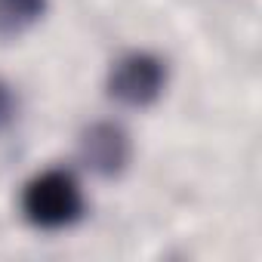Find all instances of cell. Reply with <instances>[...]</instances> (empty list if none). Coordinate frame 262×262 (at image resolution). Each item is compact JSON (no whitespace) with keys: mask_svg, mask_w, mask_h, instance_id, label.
<instances>
[{"mask_svg":"<svg viewBox=\"0 0 262 262\" xmlns=\"http://www.w3.org/2000/svg\"><path fill=\"white\" fill-rule=\"evenodd\" d=\"M22 213L37 228H65L80 219L83 194L68 170H47L22 191Z\"/></svg>","mask_w":262,"mask_h":262,"instance_id":"6da1fadb","label":"cell"},{"mask_svg":"<svg viewBox=\"0 0 262 262\" xmlns=\"http://www.w3.org/2000/svg\"><path fill=\"white\" fill-rule=\"evenodd\" d=\"M167 83L164 62L148 56V53H129L114 62L111 77H108V93L129 108H145L151 105Z\"/></svg>","mask_w":262,"mask_h":262,"instance_id":"7a4b0ae2","label":"cell"},{"mask_svg":"<svg viewBox=\"0 0 262 262\" xmlns=\"http://www.w3.org/2000/svg\"><path fill=\"white\" fill-rule=\"evenodd\" d=\"M83 164L99 176H117L129 161V139L114 123H93L80 139Z\"/></svg>","mask_w":262,"mask_h":262,"instance_id":"3957f363","label":"cell"},{"mask_svg":"<svg viewBox=\"0 0 262 262\" xmlns=\"http://www.w3.org/2000/svg\"><path fill=\"white\" fill-rule=\"evenodd\" d=\"M47 13V0H0V37H19Z\"/></svg>","mask_w":262,"mask_h":262,"instance_id":"277c9868","label":"cell"},{"mask_svg":"<svg viewBox=\"0 0 262 262\" xmlns=\"http://www.w3.org/2000/svg\"><path fill=\"white\" fill-rule=\"evenodd\" d=\"M13 114H16V99L7 83H0V126H7L13 120Z\"/></svg>","mask_w":262,"mask_h":262,"instance_id":"5b68a950","label":"cell"}]
</instances>
